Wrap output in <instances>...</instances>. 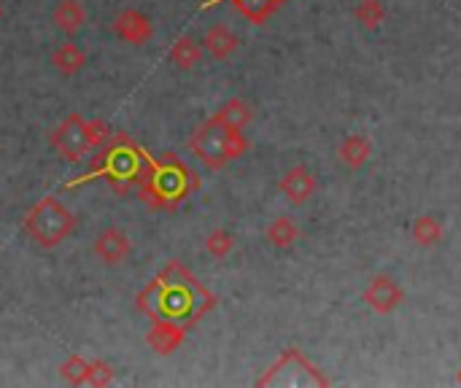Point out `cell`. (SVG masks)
<instances>
[{
    "instance_id": "9",
    "label": "cell",
    "mask_w": 461,
    "mask_h": 388,
    "mask_svg": "<svg viewBox=\"0 0 461 388\" xmlns=\"http://www.w3.org/2000/svg\"><path fill=\"white\" fill-rule=\"evenodd\" d=\"M240 46V38L232 32V27L227 24H213L208 27L205 38H203V49L208 51V57L213 59H230Z\"/></svg>"
},
{
    "instance_id": "4",
    "label": "cell",
    "mask_w": 461,
    "mask_h": 388,
    "mask_svg": "<svg viewBox=\"0 0 461 388\" xmlns=\"http://www.w3.org/2000/svg\"><path fill=\"white\" fill-rule=\"evenodd\" d=\"M362 297H365V302H367L378 316L394 313V311L402 305V300H405L400 284H397L394 278H389V275H375V278L367 284V289H365Z\"/></svg>"
},
{
    "instance_id": "1",
    "label": "cell",
    "mask_w": 461,
    "mask_h": 388,
    "mask_svg": "<svg viewBox=\"0 0 461 388\" xmlns=\"http://www.w3.org/2000/svg\"><path fill=\"white\" fill-rule=\"evenodd\" d=\"M24 232L41 246V248H57L62 240H68L76 230V213L59 203L57 197H43L38 200L27 213H24Z\"/></svg>"
},
{
    "instance_id": "19",
    "label": "cell",
    "mask_w": 461,
    "mask_h": 388,
    "mask_svg": "<svg viewBox=\"0 0 461 388\" xmlns=\"http://www.w3.org/2000/svg\"><path fill=\"white\" fill-rule=\"evenodd\" d=\"M59 375L70 383V386H84L86 378H89V359L84 356H70L62 362L59 367Z\"/></svg>"
},
{
    "instance_id": "20",
    "label": "cell",
    "mask_w": 461,
    "mask_h": 388,
    "mask_svg": "<svg viewBox=\"0 0 461 388\" xmlns=\"http://www.w3.org/2000/svg\"><path fill=\"white\" fill-rule=\"evenodd\" d=\"M235 248V238L227 230H213L205 240V251L216 259H227Z\"/></svg>"
},
{
    "instance_id": "12",
    "label": "cell",
    "mask_w": 461,
    "mask_h": 388,
    "mask_svg": "<svg viewBox=\"0 0 461 388\" xmlns=\"http://www.w3.org/2000/svg\"><path fill=\"white\" fill-rule=\"evenodd\" d=\"M146 340H149V346H151L159 356H167V354H173V351H178V348L184 346V329L176 327V324H170V321L154 324L151 332L146 335Z\"/></svg>"
},
{
    "instance_id": "11",
    "label": "cell",
    "mask_w": 461,
    "mask_h": 388,
    "mask_svg": "<svg viewBox=\"0 0 461 388\" xmlns=\"http://www.w3.org/2000/svg\"><path fill=\"white\" fill-rule=\"evenodd\" d=\"M51 65L57 68V73H59V76L70 78V76L81 73V68L86 65V54L81 51V46H78V43L65 41V43H59V46L51 51Z\"/></svg>"
},
{
    "instance_id": "15",
    "label": "cell",
    "mask_w": 461,
    "mask_h": 388,
    "mask_svg": "<svg viewBox=\"0 0 461 388\" xmlns=\"http://www.w3.org/2000/svg\"><path fill=\"white\" fill-rule=\"evenodd\" d=\"M265 235H267V240H270L273 248L286 251V248H292L300 240V227L289 216H278V219L270 221V227H267Z\"/></svg>"
},
{
    "instance_id": "21",
    "label": "cell",
    "mask_w": 461,
    "mask_h": 388,
    "mask_svg": "<svg viewBox=\"0 0 461 388\" xmlns=\"http://www.w3.org/2000/svg\"><path fill=\"white\" fill-rule=\"evenodd\" d=\"M235 5L243 11V16H249L251 22L262 24L278 5V0H235Z\"/></svg>"
},
{
    "instance_id": "24",
    "label": "cell",
    "mask_w": 461,
    "mask_h": 388,
    "mask_svg": "<svg viewBox=\"0 0 461 388\" xmlns=\"http://www.w3.org/2000/svg\"><path fill=\"white\" fill-rule=\"evenodd\" d=\"M0 19H3V5H0Z\"/></svg>"
},
{
    "instance_id": "16",
    "label": "cell",
    "mask_w": 461,
    "mask_h": 388,
    "mask_svg": "<svg viewBox=\"0 0 461 388\" xmlns=\"http://www.w3.org/2000/svg\"><path fill=\"white\" fill-rule=\"evenodd\" d=\"M411 235H413V240H416L421 248H432V246H438V243L443 240L446 230H443V224H440L438 216H419V219L413 221Z\"/></svg>"
},
{
    "instance_id": "17",
    "label": "cell",
    "mask_w": 461,
    "mask_h": 388,
    "mask_svg": "<svg viewBox=\"0 0 461 388\" xmlns=\"http://www.w3.org/2000/svg\"><path fill=\"white\" fill-rule=\"evenodd\" d=\"M105 159H108L111 178H127L130 181L132 176H138V157L130 154L127 149H111L105 154Z\"/></svg>"
},
{
    "instance_id": "14",
    "label": "cell",
    "mask_w": 461,
    "mask_h": 388,
    "mask_svg": "<svg viewBox=\"0 0 461 388\" xmlns=\"http://www.w3.org/2000/svg\"><path fill=\"white\" fill-rule=\"evenodd\" d=\"M251 105L246 103V100H238V97H232V100H227L216 113H213V119L219 122V124H224L227 130H246V124L251 122Z\"/></svg>"
},
{
    "instance_id": "6",
    "label": "cell",
    "mask_w": 461,
    "mask_h": 388,
    "mask_svg": "<svg viewBox=\"0 0 461 388\" xmlns=\"http://www.w3.org/2000/svg\"><path fill=\"white\" fill-rule=\"evenodd\" d=\"M130 251H132V243H130L127 232H122L119 227L103 230V232L97 235V240H95V254H97V259H100L103 265H108V267L122 265V262L130 257Z\"/></svg>"
},
{
    "instance_id": "23",
    "label": "cell",
    "mask_w": 461,
    "mask_h": 388,
    "mask_svg": "<svg viewBox=\"0 0 461 388\" xmlns=\"http://www.w3.org/2000/svg\"><path fill=\"white\" fill-rule=\"evenodd\" d=\"M86 138H89V149H100L111 138V130L103 119H92L86 122Z\"/></svg>"
},
{
    "instance_id": "2",
    "label": "cell",
    "mask_w": 461,
    "mask_h": 388,
    "mask_svg": "<svg viewBox=\"0 0 461 388\" xmlns=\"http://www.w3.org/2000/svg\"><path fill=\"white\" fill-rule=\"evenodd\" d=\"M189 149L197 154V159H200L205 167L219 170V167H224L227 162L243 157L246 149H249V140H246L243 130H227L224 124H219V122L211 116V119L192 135Z\"/></svg>"
},
{
    "instance_id": "7",
    "label": "cell",
    "mask_w": 461,
    "mask_h": 388,
    "mask_svg": "<svg viewBox=\"0 0 461 388\" xmlns=\"http://www.w3.org/2000/svg\"><path fill=\"white\" fill-rule=\"evenodd\" d=\"M113 32L124 41V43H132V46H143L151 35H154V24L146 14L135 11V8H127L122 11L116 19H113Z\"/></svg>"
},
{
    "instance_id": "18",
    "label": "cell",
    "mask_w": 461,
    "mask_h": 388,
    "mask_svg": "<svg viewBox=\"0 0 461 388\" xmlns=\"http://www.w3.org/2000/svg\"><path fill=\"white\" fill-rule=\"evenodd\" d=\"M354 19L367 27V30H375L384 24L386 19V8H384V0H359L357 8H354Z\"/></svg>"
},
{
    "instance_id": "22",
    "label": "cell",
    "mask_w": 461,
    "mask_h": 388,
    "mask_svg": "<svg viewBox=\"0 0 461 388\" xmlns=\"http://www.w3.org/2000/svg\"><path fill=\"white\" fill-rule=\"evenodd\" d=\"M113 383V367L103 359H95L89 362V378H86V386H111Z\"/></svg>"
},
{
    "instance_id": "10",
    "label": "cell",
    "mask_w": 461,
    "mask_h": 388,
    "mask_svg": "<svg viewBox=\"0 0 461 388\" xmlns=\"http://www.w3.org/2000/svg\"><path fill=\"white\" fill-rule=\"evenodd\" d=\"M51 22L59 32L76 35L86 24V8L81 5V0H59L51 11Z\"/></svg>"
},
{
    "instance_id": "13",
    "label": "cell",
    "mask_w": 461,
    "mask_h": 388,
    "mask_svg": "<svg viewBox=\"0 0 461 388\" xmlns=\"http://www.w3.org/2000/svg\"><path fill=\"white\" fill-rule=\"evenodd\" d=\"M203 51H205V49H203L200 41H194L192 35H181V38L170 46L167 57H170V62L178 65L181 70H192L194 65H200Z\"/></svg>"
},
{
    "instance_id": "3",
    "label": "cell",
    "mask_w": 461,
    "mask_h": 388,
    "mask_svg": "<svg viewBox=\"0 0 461 388\" xmlns=\"http://www.w3.org/2000/svg\"><path fill=\"white\" fill-rule=\"evenodd\" d=\"M51 146L59 154L62 162L78 165L92 149H89V138H86V119L81 113H68L59 127L51 132Z\"/></svg>"
},
{
    "instance_id": "5",
    "label": "cell",
    "mask_w": 461,
    "mask_h": 388,
    "mask_svg": "<svg viewBox=\"0 0 461 388\" xmlns=\"http://www.w3.org/2000/svg\"><path fill=\"white\" fill-rule=\"evenodd\" d=\"M278 189L292 205H305L316 192V176L305 165H294L281 176Z\"/></svg>"
},
{
    "instance_id": "8",
    "label": "cell",
    "mask_w": 461,
    "mask_h": 388,
    "mask_svg": "<svg viewBox=\"0 0 461 388\" xmlns=\"http://www.w3.org/2000/svg\"><path fill=\"white\" fill-rule=\"evenodd\" d=\"M373 157V143L367 135H346L338 146V159L348 167V170H362Z\"/></svg>"
}]
</instances>
